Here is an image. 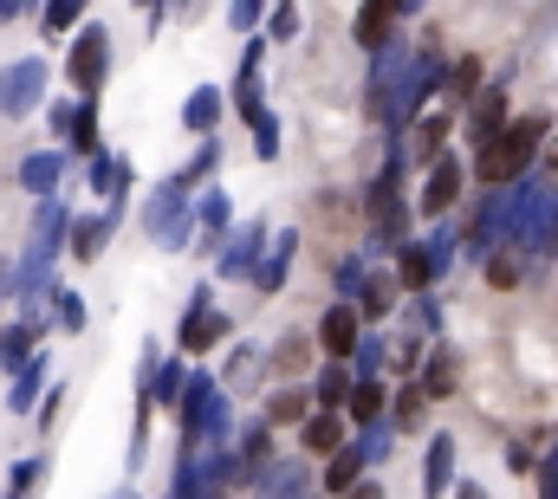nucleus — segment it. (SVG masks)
<instances>
[{
    "instance_id": "f257e3e1",
    "label": "nucleus",
    "mask_w": 558,
    "mask_h": 499,
    "mask_svg": "<svg viewBox=\"0 0 558 499\" xmlns=\"http://www.w3.org/2000/svg\"><path fill=\"white\" fill-rule=\"evenodd\" d=\"M546 136V118H520L513 130H500L487 149H481V182H507L533 162V143Z\"/></svg>"
},
{
    "instance_id": "a211bd4d",
    "label": "nucleus",
    "mask_w": 558,
    "mask_h": 499,
    "mask_svg": "<svg viewBox=\"0 0 558 499\" xmlns=\"http://www.w3.org/2000/svg\"><path fill=\"white\" fill-rule=\"evenodd\" d=\"M208 118H215V92H202V98H195V105H189V124H195V130L208 124Z\"/></svg>"
},
{
    "instance_id": "4be33fe9",
    "label": "nucleus",
    "mask_w": 558,
    "mask_h": 499,
    "mask_svg": "<svg viewBox=\"0 0 558 499\" xmlns=\"http://www.w3.org/2000/svg\"><path fill=\"white\" fill-rule=\"evenodd\" d=\"M397 415H403V422H416V415H422V389H410V395L397 402Z\"/></svg>"
},
{
    "instance_id": "aec40b11",
    "label": "nucleus",
    "mask_w": 558,
    "mask_h": 499,
    "mask_svg": "<svg viewBox=\"0 0 558 499\" xmlns=\"http://www.w3.org/2000/svg\"><path fill=\"white\" fill-rule=\"evenodd\" d=\"M98 241H105V228H92V221H85V228H78V259H92Z\"/></svg>"
},
{
    "instance_id": "9b49d317",
    "label": "nucleus",
    "mask_w": 558,
    "mask_h": 499,
    "mask_svg": "<svg viewBox=\"0 0 558 499\" xmlns=\"http://www.w3.org/2000/svg\"><path fill=\"white\" fill-rule=\"evenodd\" d=\"M377 409H384V389H377V382H357V395H351V415H357V422H371Z\"/></svg>"
},
{
    "instance_id": "f03ea898",
    "label": "nucleus",
    "mask_w": 558,
    "mask_h": 499,
    "mask_svg": "<svg viewBox=\"0 0 558 499\" xmlns=\"http://www.w3.org/2000/svg\"><path fill=\"white\" fill-rule=\"evenodd\" d=\"M39 92H46V65H39V59H26V65H7V72H0V111H7V118L33 111V105H39Z\"/></svg>"
},
{
    "instance_id": "b1692460",
    "label": "nucleus",
    "mask_w": 558,
    "mask_h": 499,
    "mask_svg": "<svg viewBox=\"0 0 558 499\" xmlns=\"http://www.w3.org/2000/svg\"><path fill=\"white\" fill-rule=\"evenodd\" d=\"M553 169H558V149H553Z\"/></svg>"
},
{
    "instance_id": "6e6552de",
    "label": "nucleus",
    "mask_w": 558,
    "mask_h": 499,
    "mask_svg": "<svg viewBox=\"0 0 558 499\" xmlns=\"http://www.w3.org/2000/svg\"><path fill=\"white\" fill-rule=\"evenodd\" d=\"M338 435H344V428H338V415H312V422H305V448H318V454H331V448H338Z\"/></svg>"
},
{
    "instance_id": "5701e85b",
    "label": "nucleus",
    "mask_w": 558,
    "mask_h": 499,
    "mask_svg": "<svg viewBox=\"0 0 558 499\" xmlns=\"http://www.w3.org/2000/svg\"><path fill=\"white\" fill-rule=\"evenodd\" d=\"M351 499H384V494H377V487H357V494H351Z\"/></svg>"
},
{
    "instance_id": "dca6fc26",
    "label": "nucleus",
    "mask_w": 558,
    "mask_h": 499,
    "mask_svg": "<svg viewBox=\"0 0 558 499\" xmlns=\"http://www.w3.org/2000/svg\"><path fill=\"white\" fill-rule=\"evenodd\" d=\"M52 175H59V162H26V182L33 188H52Z\"/></svg>"
},
{
    "instance_id": "0eeeda50",
    "label": "nucleus",
    "mask_w": 558,
    "mask_h": 499,
    "mask_svg": "<svg viewBox=\"0 0 558 499\" xmlns=\"http://www.w3.org/2000/svg\"><path fill=\"white\" fill-rule=\"evenodd\" d=\"M500 118H507V105H500V92H487V98H481V111H474V136H481V149L494 143V130H500Z\"/></svg>"
},
{
    "instance_id": "423d86ee",
    "label": "nucleus",
    "mask_w": 558,
    "mask_h": 499,
    "mask_svg": "<svg viewBox=\"0 0 558 499\" xmlns=\"http://www.w3.org/2000/svg\"><path fill=\"white\" fill-rule=\"evenodd\" d=\"M454 188H461V169H454V162H435V175H428L422 202H428V208H448V202H454Z\"/></svg>"
},
{
    "instance_id": "1a4fd4ad",
    "label": "nucleus",
    "mask_w": 558,
    "mask_h": 499,
    "mask_svg": "<svg viewBox=\"0 0 558 499\" xmlns=\"http://www.w3.org/2000/svg\"><path fill=\"white\" fill-rule=\"evenodd\" d=\"M260 259V228H247V234H234V253H228V272H247Z\"/></svg>"
},
{
    "instance_id": "f8f14e48",
    "label": "nucleus",
    "mask_w": 558,
    "mask_h": 499,
    "mask_svg": "<svg viewBox=\"0 0 558 499\" xmlns=\"http://www.w3.org/2000/svg\"><path fill=\"white\" fill-rule=\"evenodd\" d=\"M325 480H331V487H338V494H344V487H357V454H338V461H331V474H325Z\"/></svg>"
},
{
    "instance_id": "20e7f679",
    "label": "nucleus",
    "mask_w": 558,
    "mask_h": 499,
    "mask_svg": "<svg viewBox=\"0 0 558 499\" xmlns=\"http://www.w3.org/2000/svg\"><path fill=\"white\" fill-rule=\"evenodd\" d=\"M318 338H325V351H331V357H351V351H357V312H351V305H338V312H325V325H318Z\"/></svg>"
},
{
    "instance_id": "ddd939ff",
    "label": "nucleus",
    "mask_w": 558,
    "mask_h": 499,
    "mask_svg": "<svg viewBox=\"0 0 558 499\" xmlns=\"http://www.w3.org/2000/svg\"><path fill=\"white\" fill-rule=\"evenodd\" d=\"M403 285H428V253L422 247L403 253Z\"/></svg>"
},
{
    "instance_id": "6ab92c4d",
    "label": "nucleus",
    "mask_w": 558,
    "mask_h": 499,
    "mask_svg": "<svg viewBox=\"0 0 558 499\" xmlns=\"http://www.w3.org/2000/svg\"><path fill=\"white\" fill-rule=\"evenodd\" d=\"M474 78H481V65H474V59H461V65H454V92H474Z\"/></svg>"
},
{
    "instance_id": "2eb2a0df",
    "label": "nucleus",
    "mask_w": 558,
    "mask_h": 499,
    "mask_svg": "<svg viewBox=\"0 0 558 499\" xmlns=\"http://www.w3.org/2000/svg\"><path fill=\"white\" fill-rule=\"evenodd\" d=\"M428 487H448V441H435V461H428Z\"/></svg>"
},
{
    "instance_id": "f3484780",
    "label": "nucleus",
    "mask_w": 558,
    "mask_h": 499,
    "mask_svg": "<svg viewBox=\"0 0 558 499\" xmlns=\"http://www.w3.org/2000/svg\"><path fill=\"white\" fill-rule=\"evenodd\" d=\"M20 351H26V331H7L0 338V364H20Z\"/></svg>"
},
{
    "instance_id": "39448f33",
    "label": "nucleus",
    "mask_w": 558,
    "mask_h": 499,
    "mask_svg": "<svg viewBox=\"0 0 558 499\" xmlns=\"http://www.w3.org/2000/svg\"><path fill=\"white\" fill-rule=\"evenodd\" d=\"M221 331H228L221 312H189V318H182V351H208Z\"/></svg>"
},
{
    "instance_id": "9d476101",
    "label": "nucleus",
    "mask_w": 558,
    "mask_h": 499,
    "mask_svg": "<svg viewBox=\"0 0 558 499\" xmlns=\"http://www.w3.org/2000/svg\"><path fill=\"white\" fill-rule=\"evenodd\" d=\"M384 26H390V7H364V20H357V39H364V46H377V39H384Z\"/></svg>"
},
{
    "instance_id": "4468645a",
    "label": "nucleus",
    "mask_w": 558,
    "mask_h": 499,
    "mask_svg": "<svg viewBox=\"0 0 558 499\" xmlns=\"http://www.w3.org/2000/svg\"><path fill=\"white\" fill-rule=\"evenodd\" d=\"M299 415H305V395H299V389H292V395H279V402H274V422H299Z\"/></svg>"
},
{
    "instance_id": "7ed1b4c3",
    "label": "nucleus",
    "mask_w": 558,
    "mask_h": 499,
    "mask_svg": "<svg viewBox=\"0 0 558 499\" xmlns=\"http://www.w3.org/2000/svg\"><path fill=\"white\" fill-rule=\"evenodd\" d=\"M105 72H111L105 33H85V39L72 46V85H78V92H98V85H105Z\"/></svg>"
},
{
    "instance_id": "412c9836",
    "label": "nucleus",
    "mask_w": 558,
    "mask_h": 499,
    "mask_svg": "<svg viewBox=\"0 0 558 499\" xmlns=\"http://www.w3.org/2000/svg\"><path fill=\"white\" fill-rule=\"evenodd\" d=\"M364 312L377 318V312H390V285H371V299H364Z\"/></svg>"
}]
</instances>
